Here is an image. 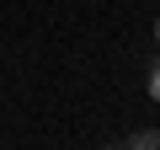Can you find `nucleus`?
I'll return each mask as SVG.
<instances>
[{"label": "nucleus", "mask_w": 160, "mask_h": 150, "mask_svg": "<svg viewBox=\"0 0 160 150\" xmlns=\"http://www.w3.org/2000/svg\"><path fill=\"white\" fill-rule=\"evenodd\" d=\"M128 145H139V150H160V129H139Z\"/></svg>", "instance_id": "nucleus-1"}, {"label": "nucleus", "mask_w": 160, "mask_h": 150, "mask_svg": "<svg viewBox=\"0 0 160 150\" xmlns=\"http://www.w3.org/2000/svg\"><path fill=\"white\" fill-rule=\"evenodd\" d=\"M149 97H155V102H160V59H155V64H149Z\"/></svg>", "instance_id": "nucleus-2"}, {"label": "nucleus", "mask_w": 160, "mask_h": 150, "mask_svg": "<svg viewBox=\"0 0 160 150\" xmlns=\"http://www.w3.org/2000/svg\"><path fill=\"white\" fill-rule=\"evenodd\" d=\"M155 38H160V22H155Z\"/></svg>", "instance_id": "nucleus-3"}]
</instances>
